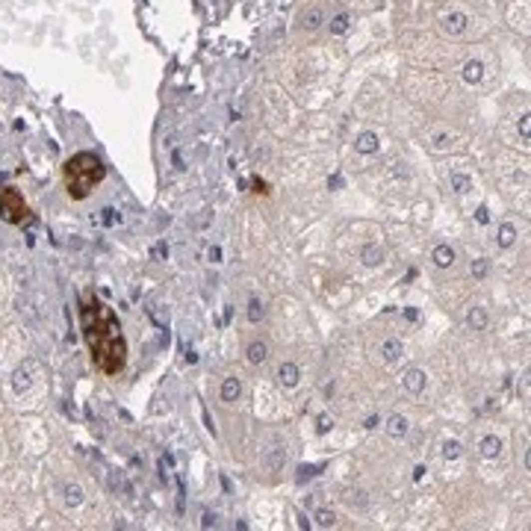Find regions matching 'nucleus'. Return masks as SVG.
Instances as JSON below:
<instances>
[{"label": "nucleus", "instance_id": "f03ea898", "mask_svg": "<svg viewBox=\"0 0 531 531\" xmlns=\"http://www.w3.org/2000/svg\"><path fill=\"white\" fill-rule=\"evenodd\" d=\"M106 177V166L100 163L98 154L92 151H80L74 157H68L62 166V180H65V192L71 201H83L92 195V189Z\"/></svg>", "mask_w": 531, "mask_h": 531}, {"label": "nucleus", "instance_id": "7ed1b4c3", "mask_svg": "<svg viewBox=\"0 0 531 531\" xmlns=\"http://www.w3.org/2000/svg\"><path fill=\"white\" fill-rule=\"evenodd\" d=\"M30 204L24 201V195L15 189V186H3L0 189V219L9 222V225H24L30 222Z\"/></svg>", "mask_w": 531, "mask_h": 531}, {"label": "nucleus", "instance_id": "f257e3e1", "mask_svg": "<svg viewBox=\"0 0 531 531\" xmlns=\"http://www.w3.org/2000/svg\"><path fill=\"white\" fill-rule=\"evenodd\" d=\"M80 331L83 339L89 345L92 363L98 366L103 375H118L127 366V339L121 331V322L115 316V310L106 304L103 298H98L95 292L80 295Z\"/></svg>", "mask_w": 531, "mask_h": 531}]
</instances>
